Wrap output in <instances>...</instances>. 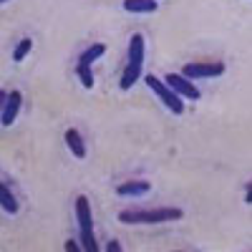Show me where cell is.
Returning <instances> with one entry per match:
<instances>
[{"label":"cell","mask_w":252,"mask_h":252,"mask_svg":"<svg viewBox=\"0 0 252 252\" xmlns=\"http://www.w3.org/2000/svg\"><path fill=\"white\" fill-rule=\"evenodd\" d=\"M152 184L144 182V179H136V182H124L116 187V194L119 197H141V194H149Z\"/></svg>","instance_id":"ba28073f"},{"label":"cell","mask_w":252,"mask_h":252,"mask_svg":"<svg viewBox=\"0 0 252 252\" xmlns=\"http://www.w3.org/2000/svg\"><path fill=\"white\" fill-rule=\"evenodd\" d=\"M76 76L81 78V83L86 89H94V71L91 66H83V63H76Z\"/></svg>","instance_id":"4fadbf2b"},{"label":"cell","mask_w":252,"mask_h":252,"mask_svg":"<svg viewBox=\"0 0 252 252\" xmlns=\"http://www.w3.org/2000/svg\"><path fill=\"white\" fill-rule=\"evenodd\" d=\"M76 220H78V227H81V250L86 252H96L98 245H96V237H94V217H91V204L86 197H76Z\"/></svg>","instance_id":"3957f363"},{"label":"cell","mask_w":252,"mask_h":252,"mask_svg":"<svg viewBox=\"0 0 252 252\" xmlns=\"http://www.w3.org/2000/svg\"><path fill=\"white\" fill-rule=\"evenodd\" d=\"M103 53H106V46H103V43H94V46H89L86 51L78 56V63H83V66H91V63H96Z\"/></svg>","instance_id":"8fae6325"},{"label":"cell","mask_w":252,"mask_h":252,"mask_svg":"<svg viewBox=\"0 0 252 252\" xmlns=\"http://www.w3.org/2000/svg\"><path fill=\"white\" fill-rule=\"evenodd\" d=\"M31 48H33V40H31V38H23V40H20V43L15 46V51H13V61L20 63V61H23V58L31 53Z\"/></svg>","instance_id":"5bb4252c"},{"label":"cell","mask_w":252,"mask_h":252,"mask_svg":"<svg viewBox=\"0 0 252 252\" xmlns=\"http://www.w3.org/2000/svg\"><path fill=\"white\" fill-rule=\"evenodd\" d=\"M245 202H247V204L252 202V182H247V184H245Z\"/></svg>","instance_id":"9a60e30c"},{"label":"cell","mask_w":252,"mask_h":252,"mask_svg":"<svg viewBox=\"0 0 252 252\" xmlns=\"http://www.w3.org/2000/svg\"><path fill=\"white\" fill-rule=\"evenodd\" d=\"M20 103H23V94L20 91H8L5 101H3V111H0V124L3 126H10L20 111Z\"/></svg>","instance_id":"52a82bcc"},{"label":"cell","mask_w":252,"mask_h":252,"mask_svg":"<svg viewBox=\"0 0 252 252\" xmlns=\"http://www.w3.org/2000/svg\"><path fill=\"white\" fill-rule=\"evenodd\" d=\"M144 83L157 94V98H159L172 114H177V116L184 114V101H182V96H177V94H174L169 86H166L161 78H157V76H144Z\"/></svg>","instance_id":"277c9868"},{"label":"cell","mask_w":252,"mask_h":252,"mask_svg":"<svg viewBox=\"0 0 252 252\" xmlns=\"http://www.w3.org/2000/svg\"><path fill=\"white\" fill-rule=\"evenodd\" d=\"M166 86H169L177 96H184V98H192V101H199L202 98V94H199V89L194 86V81H189L187 76H182V73H166L164 78H161Z\"/></svg>","instance_id":"8992f818"},{"label":"cell","mask_w":252,"mask_h":252,"mask_svg":"<svg viewBox=\"0 0 252 252\" xmlns=\"http://www.w3.org/2000/svg\"><path fill=\"white\" fill-rule=\"evenodd\" d=\"M141 68H144V35L136 33L129 40V61H126V66L121 71V81H119L121 91H129L141 78Z\"/></svg>","instance_id":"7a4b0ae2"},{"label":"cell","mask_w":252,"mask_h":252,"mask_svg":"<svg viewBox=\"0 0 252 252\" xmlns=\"http://www.w3.org/2000/svg\"><path fill=\"white\" fill-rule=\"evenodd\" d=\"M182 215L184 212L177 207H149V209L131 207L119 215V222H124V224H161V222L182 220Z\"/></svg>","instance_id":"6da1fadb"},{"label":"cell","mask_w":252,"mask_h":252,"mask_svg":"<svg viewBox=\"0 0 252 252\" xmlns=\"http://www.w3.org/2000/svg\"><path fill=\"white\" fill-rule=\"evenodd\" d=\"M66 144H68V149L73 152L76 159L86 157V144H83V139H81V134H78L76 129H68V131H66Z\"/></svg>","instance_id":"30bf717a"},{"label":"cell","mask_w":252,"mask_h":252,"mask_svg":"<svg viewBox=\"0 0 252 252\" xmlns=\"http://www.w3.org/2000/svg\"><path fill=\"white\" fill-rule=\"evenodd\" d=\"M159 5H157V0H124V10L126 13H154Z\"/></svg>","instance_id":"9c48e42d"},{"label":"cell","mask_w":252,"mask_h":252,"mask_svg":"<svg viewBox=\"0 0 252 252\" xmlns=\"http://www.w3.org/2000/svg\"><path fill=\"white\" fill-rule=\"evenodd\" d=\"M106 250H109V252H121V245L114 240V242H109V245H106Z\"/></svg>","instance_id":"e0dca14e"},{"label":"cell","mask_w":252,"mask_h":252,"mask_svg":"<svg viewBox=\"0 0 252 252\" xmlns=\"http://www.w3.org/2000/svg\"><path fill=\"white\" fill-rule=\"evenodd\" d=\"M224 73V63L222 61H197V63H187L182 68V76L189 81H199V78H217Z\"/></svg>","instance_id":"5b68a950"},{"label":"cell","mask_w":252,"mask_h":252,"mask_svg":"<svg viewBox=\"0 0 252 252\" xmlns=\"http://www.w3.org/2000/svg\"><path fill=\"white\" fill-rule=\"evenodd\" d=\"M3 3H8V0H0V5H3Z\"/></svg>","instance_id":"d6986e66"},{"label":"cell","mask_w":252,"mask_h":252,"mask_svg":"<svg viewBox=\"0 0 252 252\" xmlns=\"http://www.w3.org/2000/svg\"><path fill=\"white\" fill-rule=\"evenodd\" d=\"M5 96H8V91L0 89V111H3V101H5Z\"/></svg>","instance_id":"ac0fdd59"},{"label":"cell","mask_w":252,"mask_h":252,"mask_svg":"<svg viewBox=\"0 0 252 252\" xmlns=\"http://www.w3.org/2000/svg\"><path fill=\"white\" fill-rule=\"evenodd\" d=\"M0 207H3L8 215H15V212H18V202H15L13 192H10L3 182H0Z\"/></svg>","instance_id":"7c38bea8"},{"label":"cell","mask_w":252,"mask_h":252,"mask_svg":"<svg viewBox=\"0 0 252 252\" xmlns=\"http://www.w3.org/2000/svg\"><path fill=\"white\" fill-rule=\"evenodd\" d=\"M66 250H68V252H78V250H81V245H76L73 240H68V242H66Z\"/></svg>","instance_id":"2e32d148"}]
</instances>
